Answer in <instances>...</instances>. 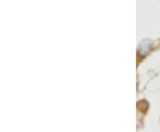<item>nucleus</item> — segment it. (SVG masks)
<instances>
[{
	"label": "nucleus",
	"instance_id": "nucleus-1",
	"mask_svg": "<svg viewBox=\"0 0 160 132\" xmlns=\"http://www.w3.org/2000/svg\"><path fill=\"white\" fill-rule=\"evenodd\" d=\"M143 43H144L145 46H143L142 44L141 45V46H140V53H141V54H143L144 52H145V53H146V52H148L149 48L150 47V46H151V42H150L149 40L143 41Z\"/></svg>",
	"mask_w": 160,
	"mask_h": 132
}]
</instances>
